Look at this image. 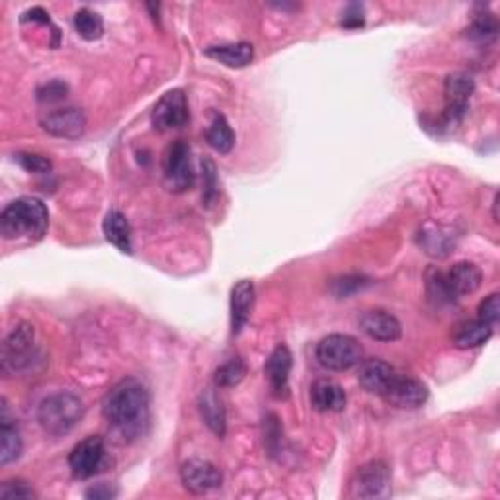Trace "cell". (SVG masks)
I'll use <instances>...</instances> for the list:
<instances>
[{"mask_svg":"<svg viewBox=\"0 0 500 500\" xmlns=\"http://www.w3.org/2000/svg\"><path fill=\"white\" fill-rule=\"evenodd\" d=\"M102 414L121 442L129 443L145 436L150 422V395L145 383L135 377L116 383L104 397Z\"/></svg>","mask_w":500,"mask_h":500,"instance_id":"cell-1","label":"cell"},{"mask_svg":"<svg viewBox=\"0 0 500 500\" xmlns=\"http://www.w3.org/2000/svg\"><path fill=\"white\" fill-rule=\"evenodd\" d=\"M50 227V212L37 197H18L0 215V235L6 241H40Z\"/></svg>","mask_w":500,"mask_h":500,"instance_id":"cell-2","label":"cell"},{"mask_svg":"<svg viewBox=\"0 0 500 500\" xmlns=\"http://www.w3.org/2000/svg\"><path fill=\"white\" fill-rule=\"evenodd\" d=\"M84 417V404L81 397L69 391L53 393L45 397L37 409V420H40L45 434L53 438H61L69 434Z\"/></svg>","mask_w":500,"mask_h":500,"instance_id":"cell-3","label":"cell"},{"mask_svg":"<svg viewBox=\"0 0 500 500\" xmlns=\"http://www.w3.org/2000/svg\"><path fill=\"white\" fill-rule=\"evenodd\" d=\"M317 360L330 372H346L364 362V348L350 335H328L317 344Z\"/></svg>","mask_w":500,"mask_h":500,"instance_id":"cell-4","label":"cell"},{"mask_svg":"<svg viewBox=\"0 0 500 500\" xmlns=\"http://www.w3.org/2000/svg\"><path fill=\"white\" fill-rule=\"evenodd\" d=\"M475 90V82L467 73H454L446 79L443 84V94H446V110L436 121L438 134L451 131L464 121L467 114L469 98Z\"/></svg>","mask_w":500,"mask_h":500,"instance_id":"cell-5","label":"cell"},{"mask_svg":"<svg viewBox=\"0 0 500 500\" xmlns=\"http://www.w3.org/2000/svg\"><path fill=\"white\" fill-rule=\"evenodd\" d=\"M391 495V469L385 461H370L356 469L348 485V496L360 500L387 498Z\"/></svg>","mask_w":500,"mask_h":500,"instance_id":"cell-6","label":"cell"},{"mask_svg":"<svg viewBox=\"0 0 500 500\" xmlns=\"http://www.w3.org/2000/svg\"><path fill=\"white\" fill-rule=\"evenodd\" d=\"M163 173L168 190L186 192L194 186L196 174L192 168L190 147L184 141H174L173 145H168L163 158Z\"/></svg>","mask_w":500,"mask_h":500,"instance_id":"cell-7","label":"cell"},{"mask_svg":"<svg viewBox=\"0 0 500 500\" xmlns=\"http://www.w3.org/2000/svg\"><path fill=\"white\" fill-rule=\"evenodd\" d=\"M106 461V443L100 436H88L73 448L69 456V467L74 479L87 481L104 467Z\"/></svg>","mask_w":500,"mask_h":500,"instance_id":"cell-8","label":"cell"},{"mask_svg":"<svg viewBox=\"0 0 500 500\" xmlns=\"http://www.w3.org/2000/svg\"><path fill=\"white\" fill-rule=\"evenodd\" d=\"M150 119H153V126L157 131H171V129L184 127L188 124V119H190V110H188V98L184 90L176 88L163 94L155 104Z\"/></svg>","mask_w":500,"mask_h":500,"instance_id":"cell-9","label":"cell"},{"mask_svg":"<svg viewBox=\"0 0 500 500\" xmlns=\"http://www.w3.org/2000/svg\"><path fill=\"white\" fill-rule=\"evenodd\" d=\"M30 356H34V327L20 323L3 344V370L6 373L20 372L30 365Z\"/></svg>","mask_w":500,"mask_h":500,"instance_id":"cell-10","label":"cell"},{"mask_svg":"<svg viewBox=\"0 0 500 500\" xmlns=\"http://www.w3.org/2000/svg\"><path fill=\"white\" fill-rule=\"evenodd\" d=\"M381 399L399 409H419L428 399V387L412 377L395 373Z\"/></svg>","mask_w":500,"mask_h":500,"instance_id":"cell-11","label":"cell"},{"mask_svg":"<svg viewBox=\"0 0 500 500\" xmlns=\"http://www.w3.org/2000/svg\"><path fill=\"white\" fill-rule=\"evenodd\" d=\"M181 477L184 487L194 495H205L223 483L221 471L205 459H188L181 469Z\"/></svg>","mask_w":500,"mask_h":500,"instance_id":"cell-12","label":"cell"},{"mask_svg":"<svg viewBox=\"0 0 500 500\" xmlns=\"http://www.w3.org/2000/svg\"><path fill=\"white\" fill-rule=\"evenodd\" d=\"M47 134L61 139H79L87 131V118L79 108H58L42 118Z\"/></svg>","mask_w":500,"mask_h":500,"instance_id":"cell-13","label":"cell"},{"mask_svg":"<svg viewBox=\"0 0 500 500\" xmlns=\"http://www.w3.org/2000/svg\"><path fill=\"white\" fill-rule=\"evenodd\" d=\"M291 365H294V356H291L289 348L284 344L273 348V352L268 356L266 365H264V375H266V380L270 383L273 397L278 399L288 397Z\"/></svg>","mask_w":500,"mask_h":500,"instance_id":"cell-14","label":"cell"},{"mask_svg":"<svg viewBox=\"0 0 500 500\" xmlns=\"http://www.w3.org/2000/svg\"><path fill=\"white\" fill-rule=\"evenodd\" d=\"M443 281L450 296L458 301L461 296H471L483 284V272L471 262H458L448 272H443Z\"/></svg>","mask_w":500,"mask_h":500,"instance_id":"cell-15","label":"cell"},{"mask_svg":"<svg viewBox=\"0 0 500 500\" xmlns=\"http://www.w3.org/2000/svg\"><path fill=\"white\" fill-rule=\"evenodd\" d=\"M360 328L364 335L380 342H393L401 338L399 319L391 313H387L383 309L365 311V313L360 317Z\"/></svg>","mask_w":500,"mask_h":500,"instance_id":"cell-16","label":"cell"},{"mask_svg":"<svg viewBox=\"0 0 500 500\" xmlns=\"http://www.w3.org/2000/svg\"><path fill=\"white\" fill-rule=\"evenodd\" d=\"M254 307V284L250 280H241L231 289V333L237 336L247 327Z\"/></svg>","mask_w":500,"mask_h":500,"instance_id":"cell-17","label":"cell"},{"mask_svg":"<svg viewBox=\"0 0 500 500\" xmlns=\"http://www.w3.org/2000/svg\"><path fill=\"white\" fill-rule=\"evenodd\" d=\"M311 404L317 412H341L346 407V391L333 380H319L311 387Z\"/></svg>","mask_w":500,"mask_h":500,"instance_id":"cell-18","label":"cell"},{"mask_svg":"<svg viewBox=\"0 0 500 500\" xmlns=\"http://www.w3.org/2000/svg\"><path fill=\"white\" fill-rule=\"evenodd\" d=\"M207 58L219 61L225 67L231 69H242L249 67L254 59V47L249 42H239V43H221V45H212L205 50Z\"/></svg>","mask_w":500,"mask_h":500,"instance_id":"cell-19","label":"cell"},{"mask_svg":"<svg viewBox=\"0 0 500 500\" xmlns=\"http://www.w3.org/2000/svg\"><path fill=\"white\" fill-rule=\"evenodd\" d=\"M395 373H397V372H395L389 364L380 360V358H372V360L362 362L360 373H358V380H360V385L364 387L365 391H370L373 395H380V397H381Z\"/></svg>","mask_w":500,"mask_h":500,"instance_id":"cell-20","label":"cell"},{"mask_svg":"<svg viewBox=\"0 0 500 500\" xmlns=\"http://www.w3.org/2000/svg\"><path fill=\"white\" fill-rule=\"evenodd\" d=\"M0 464L8 465L20 458L22 454V438L20 432H18L16 422L11 419V412H8L6 401H3V414H0Z\"/></svg>","mask_w":500,"mask_h":500,"instance_id":"cell-21","label":"cell"},{"mask_svg":"<svg viewBox=\"0 0 500 500\" xmlns=\"http://www.w3.org/2000/svg\"><path fill=\"white\" fill-rule=\"evenodd\" d=\"M102 229H104V237H106L110 244H114L118 250L126 254L134 252V244H131V227L124 213L118 210L108 212L106 217H104Z\"/></svg>","mask_w":500,"mask_h":500,"instance_id":"cell-22","label":"cell"},{"mask_svg":"<svg viewBox=\"0 0 500 500\" xmlns=\"http://www.w3.org/2000/svg\"><path fill=\"white\" fill-rule=\"evenodd\" d=\"M490 336H493V327L479 319L464 320V323H459L454 328V344L461 348V350L483 346L485 342L490 341Z\"/></svg>","mask_w":500,"mask_h":500,"instance_id":"cell-23","label":"cell"},{"mask_svg":"<svg viewBox=\"0 0 500 500\" xmlns=\"http://www.w3.org/2000/svg\"><path fill=\"white\" fill-rule=\"evenodd\" d=\"M200 412L204 422L207 424V428L217 434L219 438L225 436V430H227V417H225V409L219 395H217L213 389H205L200 395Z\"/></svg>","mask_w":500,"mask_h":500,"instance_id":"cell-24","label":"cell"},{"mask_svg":"<svg viewBox=\"0 0 500 500\" xmlns=\"http://www.w3.org/2000/svg\"><path fill=\"white\" fill-rule=\"evenodd\" d=\"M205 141H207V145L217 150V153H221V155L231 153V149L235 147V134H233L227 118H225L223 114H213L212 124L205 131Z\"/></svg>","mask_w":500,"mask_h":500,"instance_id":"cell-25","label":"cell"},{"mask_svg":"<svg viewBox=\"0 0 500 500\" xmlns=\"http://www.w3.org/2000/svg\"><path fill=\"white\" fill-rule=\"evenodd\" d=\"M74 30L87 42H96L104 35V20L98 12L90 11V8H81L74 14Z\"/></svg>","mask_w":500,"mask_h":500,"instance_id":"cell-26","label":"cell"},{"mask_svg":"<svg viewBox=\"0 0 500 500\" xmlns=\"http://www.w3.org/2000/svg\"><path fill=\"white\" fill-rule=\"evenodd\" d=\"M244 375H247V365L241 358H231L229 362L217 367L215 372V385L217 387H235L239 385Z\"/></svg>","mask_w":500,"mask_h":500,"instance_id":"cell-27","label":"cell"},{"mask_svg":"<svg viewBox=\"0 0 500 500\" xmlns=\"http://www.w3.org/2000/svg\"><path fill=\"white\" fill-rule=\"evenodd\" d=\"M498 34V22L493 14H477L473 24L469 27V35L479 42L495 40Z\"/></svg>","mask_w":500,"mask_h":500,"instance_id":"cell-28","label":"cell"},{"mask_svg":"<svg viewBox=\"0 0 500 500\" xmlns=\"http://www.w3.org/2000/svg\"><path fill=\"white\" fill-rule=\"evenodd\" d=\"M427 288H428V296L432 301H436L438 305H446V304H454V297L450 296V291L446 288V281H443V272L432 268L427 273Z\"/></svg>","mask_w":500,"mask_h":500,"instance_id":"cell-29","label":"cell"},{"mask_svg":"<svg viewBox=\"0 0 500 500\" xmlns=\"http://www.w3.org/2000/svg\"><path fill=\"white\" fill-rule=\"evenodd\" d=\"M202 176H204V204L213 205L219 196V181H217V168L210 158L202 160Z\"/></svg>","mask_w":500,"mask_h":500,"instance_id":"cell-30","label":"cell"},{"mask_svg":"<svg viewBox=\"0 0 500 500\" xmlns=\"http://www.w3.org/2000/svg\"><path fill=\"white\" fill-rule=\"evenodd\" d=\"M35 496V490L22 479L4 481L0 487V500H32Z\"/></svg>","mask_w":500,"mask_h":500,"instance_id":"cell-31","label":"cell"},{"mask_svg":"<svg viewBox=\"0 0 500 500\" xmlns=\"http://www.w3.org/2000/svg\"><path fill=\"white\" fill-rule=\"evenodd\" d=\"M18 165H20L24 171L34 173V174H47L51 173V160L43 155L35 153H18L16 155Z\"/></svg>","mask_w":500,"mask_h":500,"instance_id":"cell-32","label":"cell"},{"mask_svg":"<svg viewBox=\"0 0 500 500\" xmlns=\"http://www.w3.org/2000/svg\"><path fill=\"white\" fill-rule=\"evenodd\" d=\"M477 319L483 320V323L495 327L500 319V296L498 294H490L488 297H485L479 304L477 309Z\"/></svg>","mask_w":500,"mask_h":500,"instance_id":"cell-33","label":"cell"},{"mask_svg":"<svg viewBox=\"0 0 500 500\" xmlns=\"http://www.w3.org/2000/svg\"><path fill=\"white\" fill-rule=\"evenodd\" d=\"M67 96V84H63L59 81L47 82L43 87L37 88V100L40 102H59Z\"/></svg>","mask_w":500,"mask_h":500,"instance_id":"cell-34","label":"cell"},{"mask_svg":"<svg viewBox=\"0 0 500 500\" xmlns=\"http://www.w3.org/2000/svg\"><path fill=\"white\" fill-rule=\"evenodd\" d=\"M364 286H365L364 278H360V276H344L341 280H335L333 291H335L338 297H348V296H352L354 291L362 289Z\"/></svg>","mask_w":500,"mask_h":500,"instance_id":"cell-35","label":"cell"},{"mask_svg":"<svg viewBox=\"0 0 500 500\" xmlns=\"http://www.w3.org/2000/svg\"><path fill=\"white\" fill-rule=\"evenodd\" d=\"M344 27H350V30H354V27H362L364 26V6L362 4H350L346 8V11L342 12V22H341Z\"/></svg>","mask_w":500,"mask_h":500,"instance_id":"cell-36","label":"cell"},{"mask_svg":"<svg viewBox=\"0 0 500 500\" xmlns=\"http://www.w3.org/2000/svg\"><path fill=\"white\" fill-rule=\"evenodd\" d=\"M116 495H118V490L112 488L106 483H100L87 490V498H94V500H108V498H114Z\"/></svg>","mask_w":500,"mask_h":500,"instance_id":"cell-37","label":"cell"},{"mask_svg":"<svg viewBox=\"0 0 500 500\" xmlns=\"http://www.w3.org/2000/svg\"><path fill=\"white\" fill-rule=\"evenodd\" d=\"M20 20L26 24V22H35V24H50V14H47L43 8L40 6H35V8H30V11H26L22 14Z\"/></svg>","mask_w":500,"mask_h":500,"instance_id":"cell-38","label":"cell"}]
</instances>
